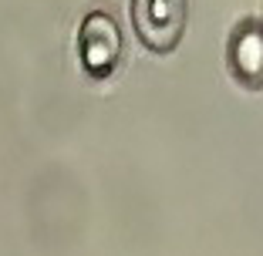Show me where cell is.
<instances>
[{
  "label": "cell",
  "mask_w": 263,
  "mask_h": 256,
  "mask_svg": "<svg viewBox=\"0 0 263 256\" xmlns=\"http://www.w3.org/2000/svg\"><path fill=\"white\" fill-rule=\"evenodd\" d=\"M189 0H132L135 37L152 54H172L186 34Z\"/></svg>",
  "instance_id": "cell-1"
},
{
  "label": "cell",
  "mask_w": 263,
  "mask_h": 256,
  "mask_svg": "<svg viewBox=\"0 0 263 256\" xmlns=\"http://www.w3.org/2000/svg\"><path fill=\"white\" fill-rule=\"evenodd\" d=\"M78 51H81V68L91 78H108L122 61V31L105 10L85 14L78 27Z\"/></svg>",
  "instance_id": "cell-2"
},
{
  "label": "cell",
  "mask_w": 263,
  "mask_h": 256,
  "mask_svg": "<svg viewBox=\"0 0 263 256\" xmlns=\"http://www.w3.org/2000/svg\"><path fill=\"white\" fill-rule=\"evenodd\" d=\"M226 68L243 91H263V24L240 17L226 41Z\"/></svg>",
  "instance_id": "cell-3"
},
{
  "label": "cell",
  "mask_w": 263,
  "mask_h": 256,
  "mask_svg": "<svg viewBox=\"0 0 263 256\" xmlns=\"http://www.w3.org/2000/svg\"><path fill=\"white\" fill-rule=\"evenodd\" d=\"M260 24H263V17H260Z\"/></svg>",
  "instance_id": "cell-4"
}]
</instances>
